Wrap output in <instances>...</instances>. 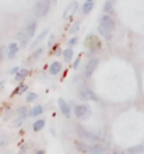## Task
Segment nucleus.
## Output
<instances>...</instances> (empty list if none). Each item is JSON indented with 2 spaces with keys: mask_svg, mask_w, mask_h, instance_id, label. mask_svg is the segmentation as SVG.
<instances>
[{
  "mask_svg": "<svg viewBox=\"0 0 144 154\" xmlns=\"http://www.w3.org/2000/svg\"><path fill=\"white\" fill-rule=\"evenodd\" d=\"M62 55H63V57H64V60L67 62H72L73 60V56H74V52H73V49L72 48H67L66 49V51H63V53H62Z\"/></svg>",
  "mask_w": 144,
  "mask_h": 154,
  "instance_id": "a211bd4d",
  "label": "nucleus"
},
{
  "mask_svg": "<svg viewBox=\"0 0 144 154\" xmlns=\"http://www.w3.org/2000/svg\"><path fill=\"white\" fill-rule=\"evenodd\" d=\"M51 10V0H38L35 4V7H34V13H35L36 17H45L46 14L49 13Z\"/></svg>",
  "mask_w": 144,
  "mask_h": 154,
  "instance_id": "f257e3e1",
  "label": "nucleus"
},
{
  "mask_svg": "<svg viewBox=\"0 0 144 154\" xmlns=\"http://www.w3.org/2000/svg\"><path fill=\"white\" fill-rule=\"evenodd\" d=\"M77 42H78V39H77L76 37H73L72 39L69 41V48H73L74 45H77Z\"/></svg>",
  "mask_w": 144,
  "mask_h": 154,
  "instance_id": "c756f323",
  "label": "nucleus"
},
{
  "mask_svg": "<svg viewBox=\"0 0 144 154\" xmlns=\"http://www.w3.org/2000/svg\"><path fill=\"white\" fill-rule=\"evenodd\" d=\"M27 76H28V70H27V69H21V70H18V72H17L16 80L17 81H23Z\"/></svg>",
  "mask_w": 144,
  "mask_h": 154,
  "instance_id": "412c9836",
  "label": "nucleus"
},
{
  "mask_svg": "<svg viewBox=\"0 0 144 154\" xmlns=\"http://www.w3.org/2000/svg\"><path fill=\"white\" fill-rule=\"evenodd\" d=\"M44 126H45V121H44V119H38V121L34 122L32 129H34V132H39V130L44 129Z\"/></svg>",
  "mask_w": 144,
  "mask_h": 154,
  "instance_id": "6ab92c4d",
  "label": "nucleus"
},
{
  "mask_svg": "<svg viewBox=\"0 0 144 154\" xmlns=\"http://www.w3.org/2000/svg\"><path fill=\"white\" fill-rule=\"evenodd\" d=\"M104 11L108 14V13H112L113 11V6H112V2L111 0H106L104 4Z\"/></svg>",
  "mask_w": 144,
  "mask_h": 154,
  "instance_id": "5701e85b",
  "label": "nucleus"
},
{
  "mask_svg": "<svg viewBox=\"0 0 144 154\" xmlns=\"http://www.w3.org/2000/svg\"><path fill=\"white\" fill-rule=\"evenodd\" d=\"M42 53H44V49H36L32 57H34V59H39V57L42 56Z\"/></svg>",
  "mask_w": 144,
  "mask_h": 154,
  "instance_id": "c85d7f7f",
  "label": "nucleus"
},
{
  "mask_svg": "<svg viewBox=\"0 0 144 154\" xmlns=\"http://www.w3.org/2000/svg\"><path fill=\"white\" fill-rule=\"evenodd\" d=\"M85 46L88 49H91V52H94V51H97L101 46V42L95 35L91 34V35H87V38H85Z\"/></svg>",
  "mask_w": 144,
  "mask_h": 154,
  "instance_id": "39448f33",
  "label": "nucleus"
},
{
  "mask_svg": "<svg viewBox=\"0 0 144 154\" xmlns=\"http://www.w3.org/2000/svg\"><path fill=\"white\" fill-rule=\"evenodd\" d=\"M78 97H80L81 100H84V101H90V100L97 101V100H98L97 95L88 88L87 85H80V88H78Z\"/></svg>",
  "mask_w": 144,
  "mask_h": 154,
  "instance_id": "f03ea898",
  "label": "nucleus"
},
{
  "mask_svg": "<svg viewBox=\"0 0 144 154\" xmlns=\"http://www.w3.org/2000/svg\"><path fill=\"white\" fill-rule=\"evenodd\" d=\"M98 29H100V32L102 34V35H104L105 38H109V37H111V35H109L111 32H109V31H106V29H105L104 27H102V25H100V28H98Z\"/></svg>",
  "mask_w": 144,
  "mask_h": 154,
  "instance_id": "cd10ccee",
  "label": "nucleus"
},
{
  "mask_svg": "<svg viewBox=\"0 0 144 154\" xmlns=\"http://www.w3.org/2000/svg\"><path fill=\"white\" fill-rule=\"evenodd\" d=\"M42 112H44V108H42L41 105H36V106H34V108L29 111L28 115L29 116H38V115H41Z\"/></svg>",
  "mask_w": 144,
  "mask_h": 154,
  "instance_id": "aec40b11",
  "label": "nucleus"
},
{
  "mask_svg": "<svg viewBox=\"0 0 144 154\" xmlns=\"http://www.w3.org/2000/svg\"><path fill=\"white\" fill-rule=\"evenodd\" d=\"M17 114H18V116L25 118L27 115H28V111H27V108H25V106H21V108H18V111H17Z\"/></svg>",
  "mask_w": 144,
  "mask_h": 154,
  "instance_id": "393cba45",
  "label": "nucleus"
},
{
  "mask_svg": "<svg viewBox=\"0 0 144 154\" xmlns=\"http://www.w3.org/2000/svg\"><path fill=\"white\" fill-rule=\"evenodd\" d=\"M59 108H60V111H62V114H63L64 116L70 118V115H72V109H70L69 104L64 101L63 98H60V100H59Z\"/></svg>",
  "mask_w": 144,
  "mask_h": 154,
  "instance_id": "1a4fd4ad",
  "label": "nucleus"
},
{
  "mask_svg": "<svg viewBox=\"0 0 144 154\" xmlns=\"http://www.w3.org/2000/svg\"><path fill=\"white\" fill-rule=\"evenodd\" d=\"M36 25H38V24H36L35 21H32V23H29V24L27 25V27H25V29H24V31H25V32H27V35H28L29 38H32V37H34V35H35Z\"/></svg>",
  "mask_w": 144,
  "mask_h": 154,
  "instance_id": "9d476101",
  "label": "nucleus"
},
{
  "mask_svg": "<svg viewBox=\"0 0 144 154\" xmlns=\"http://www.w3.org/2000/svg\"><path fill=\"white\" fill-rule=\"evenodd\" d=\"M3 85H4V81H2V83H0V88H3Z\"/></svg>",
  "mask_w": 144,
  "mask_h": 154,
  "instance_id": "f704fd0d",
  "label": "nucleus"
},
{
  "mask_svg": "<svg viewBox=\"0 0 144 154\" xmlns=\"http://www.w3.org/2000/svg\"><path fill=\"white\" fill-rule=\"evenodd\" d=\"M77 8H78V3L74 0V2H72V3L66 7V10H64V13H63V20H70L73 17V14L77 11Z\"/></svg>",
  "mask_w": 144,
  "mask_h": 154,
  "instance_id": "423d86ee",
  "label": "nucleus"
},
{
  "mask_svg": "<svg viewBox=\"0 0 144 154\" xmlns=\"http://www.w3.org/2000/svg\"><path fill=\"white\" fill-rule=\"evenodd\" d=\"M92 8H94V0H85L83 4V13L88 14V13H91Z\"/></svg>",
  "mask_w": 144,
  "mask_h": 154,
  "instance_id": "2eb2a0df",
  "label": "nucleus"
},
{
  "mask_svg": "<svg viewBox=\"0 0 144 154\" xmlns=\"http://www.w3.org/2000/svg\"><path fill=\"white\" fill-rule=\"evenodd\" d=\"M143 150H144V143H141V144H137V146L129 147V149H127V153L129 154H137V153H141Z\"/></svg>",
  "mask_w": 144,
  "mask_h": 154,
  "instance_id": "f3484780",
  "label": "nucleus"
},
{
  "mask_svg": "<svg viewBox=\"0 0 144 154\" xmlns=\"http://www.w3.org/2000/svg\"><path fill=\"white\" fill-rule=\"evenodd\" d=\"M17 72H18V67H13V69L10 70V73L11 74H17Z\"/></svg>",
  "mask_w": 144,
  "mask_h": 154,
  "instance_id": "72a5a7b5",
  "label": "nucleus"
},
{
  "mask_svg": "<svg viewBox=\"0 0 144 154\" xmlns=\"http://www.w3.org/2000/svg\"><path fill=\"white\" fill-rule=\"evenodd\" d=\"M90 151H91V153H94V154H102L105 151V147L102 146L101 143H95L94 146L90 147Z\"/></svg>",
  "mask_w": 144,
  "mask_h": 154,
  "instance_id": "4468645a",
  "label": "nucleus"
},
{
  "mask_svg": "<svg viewBox=\"0 0 144 154\" xmlns=\"http://www.w3.org/2000/svg\"><path fill=\"white\" fill-rule=\"evenodd\" d=\"M74 114H76L77 118H85L90 114V108L85 104H80V105H76L74 108Z\"/></svg>",
  "mask_w": 144,
  "mask_h": 154,
  "instance_id": "0eeeda50",
  "label": "nucleus"
},
{
  "mask_svg": "<svg viewBox=\"0 0 144 154\" xmlns=\"http://www.w3.org/2000/svg\"><path fill=\"white\" fill-rule=\"evenodd\" d=\"M76 149L78 151H81V153H87V151H90V147L83 142H76Z\"/></svg>",
  "mask_w": 144,
  "mask_h": 154,
  "instance_id": "4be33fe9",
  "label": "nucleus"
},
{
  "mask_svg": "<svg viewBox=\"0 0 144 154\" xmlns=\"http://www.w3.org/2000/svg\"><path fill=\"white\" fill-rule=\"evenodd\" d=\"M24 119H25V118L18 116V119H16V122H13L11 126H13V128H17V126H20L21 123H23V121H24Z\"/></svg>",
  "mask_w": 144,
  "mask_h": 154,
  "instance_id": "bb28decb",
  "label": "nucleus"
},
{
  "mask_svg": "<svg viewBox=\"0 0 144 154\" xmlns=\"http://www.w3.org/2000/svg\"><path fill=\"white\" fill-rule=\"evenodd\" d=\"M2 59H3V57H2V53H0V62H2Z\"/></svg>",
  "mask_w": 144,
  "mask_h": 154,
  "instance_id": "c9c22d12",
  "label": "nucleus"
},
{
  "mask_svg": "<svg viewBox=\"0 0 144 154\" xmlns=\"http://www.w3.org/2000/svg\"><path fill=\"white\" fill-rule=\"evenodd\" d=\"M16 38H17V39H18V41H20V42H21V44H23V45H25V44H27V42H28L29 39H31V38H29L28 35H27V32H25L24 29H23V31H20V32L17 34V35H16Z\"/></svg>",
  "mask_w": 144,
  "mask_h": 154,
  "instance_id": "ddd939ff",
  "label": "nucleus"
},
{
  "mask_svg": "<svg viewBox=\"0 0 144 154\" xmlns=\"http://www.w3.org/2000/svg\"><path fill=\"white\" fill-rule=\"evenodd\" d=\"M6 140H7V136H6L4 133H2L0 134V146H3L4 143H6Z\"/></svg>",
  "mask_w": 144,
  "mask_h": 154,
  "instance_id": "2f4dec72",
  "label": "nucleus"
},
{
  "mask_svg": "<svg viewBox=\"0 0 144 154\" xmlns=\"http://www.w3.org/2000/svg\"><path fill=\"white\" fill-rule=\"evenodd\" d=\"M27 90H28V85L27 84H20L18 85V88H16L14 94H23V93H25Z\"/></svg>",
  "mask_w": 144,
  "mask_h": 154,
  "instance_id": "b1692460",
  "label": "nucleus"
},
{
  "mask_svg": "<svg viewBox=\"0 0 144 154\" xmlns=\"http://www.w3.org/2000/svg\"><path fill=\"white\" fill-rule=\"evenodd\" d=\"M100 25H102L106 31H109V32H113V31H115V23H113L112 17H109L108 14H105V16L101 17Z\"/></svg>",
  "mask_w": 144,
  "mask_h": 154,
  "instance_id": "20e7f679",
  "label": "nucleus"
},
{
  "mask_svg": "<svg viewBox=\"0 0 144 154\" xmlns=\"http://www.w3.org/2000/svg\"><path fill=\"white\" fill-rule=\"evenodd\" d=\"M78 28H80V23H77V24H74V27H73L69 32H72V34H76L77 31H78Z\"/></svg>",
  "mask_w": 144,
  "mask_h": 154,
  "instance_id": "7c9ffc66",
  "label": "nucleus"
},
{
  "mask_svg": "<svg viewBox=\"0 0 144 154\" xmlns=\"http://www.w3.org/2000/svg\"><path fill=\"white\" fill-rule=\"evenodd\" d=\"M98 63H100V60L97 59V57H94V59H91V60L87 63V66H85V77H90L92 73H94V70L97 69V66H98Z\"/></svg>",
  "mask_w": 144,
  "mask_h": 154,
  "instance_id": "6e6552de",
  "label": "nucleus"
},
{
  "mask_svg": "<svg viewBox=\"0 0 144 154\" xmlns=\"http://www.w3.org/2000/svg\"><path fill=\"white\" fill-rule=\"evenodd\" d=\"M77 133H78L80 137H83L84 140H88V142H98V140H100L98 136L92 134L91 132H88V130L84 129L83 126H77Z\"/></svg>",
  "mask_w": 144,
  "mask_h": 154,
  "instance_id": "7ed1b4c3",
  "label": "nucleus"
},
{
  "mask_svg": "<svg viewBox=\"0 0 144 154\" xmlns=\"http://www.w3.org/2000/svg\"><path fill=\"white\" fill-rule=\"evenodd\" d=\"M38 98V95H36L35 93H29L28 95H27V102H34Z\"/></svg>",
  "mask_w": 144,
  "mask_h": 154,
  "instance_id": "a878e982",
  "label": "nucleus"
},
{
  "mask_svg": "<svg viewBox=\"0 0 144 154\" xmlns=\"http://www.w3.org/2000/svg\"><path fill=\"white\" fill-rule=\"evenodd\" d=\"M78 65H80V57H78V59H76V62H74L73 67H74V69H78Z\"/></svg>",
  "mask_w": 144,
  "mask_h": 154,
  "instance_id": "473e14b6",
  "label": "nucleus"
},
{
  "mask_svg": "<svg viewBox=\"0 0 144 154\" xmlns=\"http://www.w3.org/2000/svg\"><path fill=\"white\" fill-rule=\"evenodd\" d=\"M60 72H62V65H60L59 62H53L52 65H51V67H49V73L53 74V76H56Z\"/></svg>",
  "mask_w": 144,
  "mask_h": 154,
  "instance_id": "9b49d317",
  "label": "nucleus"
},
{
  "mask_svg": "<svg viewBox=\"0 0 144 154\" xmlns=\"http://www.w3.org/2000/svg\"><path fill=\"white\" fill-rule=\"evenodd\" d=\"M17 52H18V45L16 42H11L8 45V59H13L17 55Z\"/></svg>",
  "mask_w": 144,
  "mask_h": 154,
  "instance_id": "f8f14e48",
  "label": "nucleus"
},
{
  "mask_svg": "<svg viewBox=\"0 0 144 154\" xmlns=\"http://www.w3.org/2000/svg\"><path fill=\"white\" fill-rule=\"evenodd\" d=\"M46 35H48V29H44V31H42V32L39 34V35H38V37H36V39H35V42H34V44L31 45V48L34 49L36 46V45H39L41 42H42V41H44V38L46 37Z\"/></svg>",
  "mask_w": 144,
  "mask_h": 154,
  "instance_id": "dca6fc26",
  "label": "nucleus"
}]
</instances>
